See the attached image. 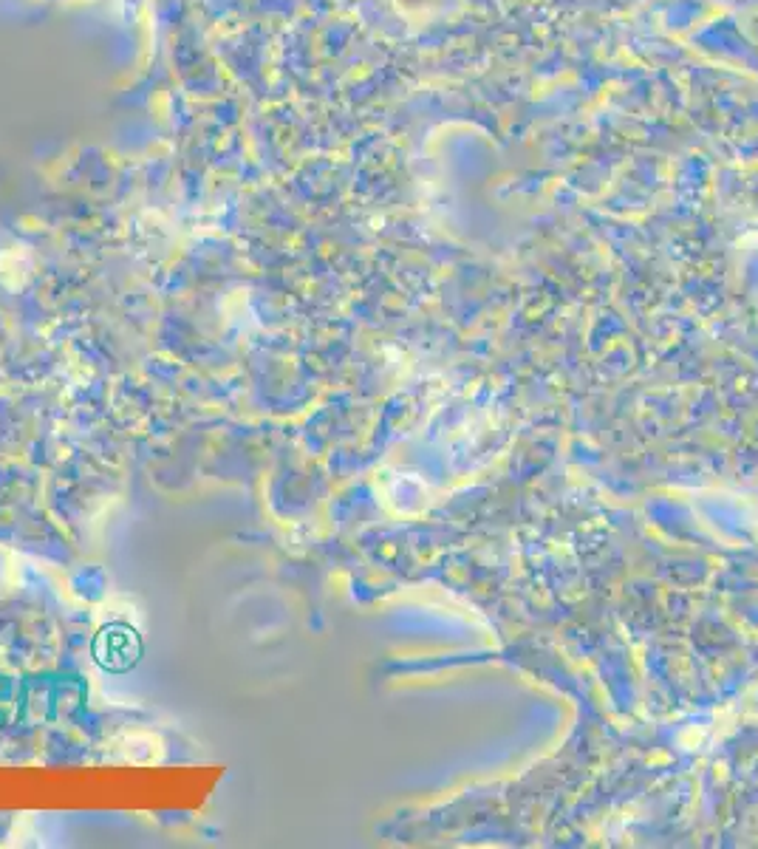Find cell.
<instances>
[{
    "instance_id": "6da1fadb",
    "label": "cell",
    "mask_w": 758,
    "mask_h": 849,
    "mask_svg": "<svg viewBox=\"0 0 758 849\" xmlns=\"http://www.w3.org/2000/svg\"><path fill=\"white\" fill-rule=\"evenodd\" d=\"M142 654V643L133 629L128 626H108L97 634V643H94V657L102 668L108 671H128L131 666H136Z\"/></svg>"
}]
</instances>
